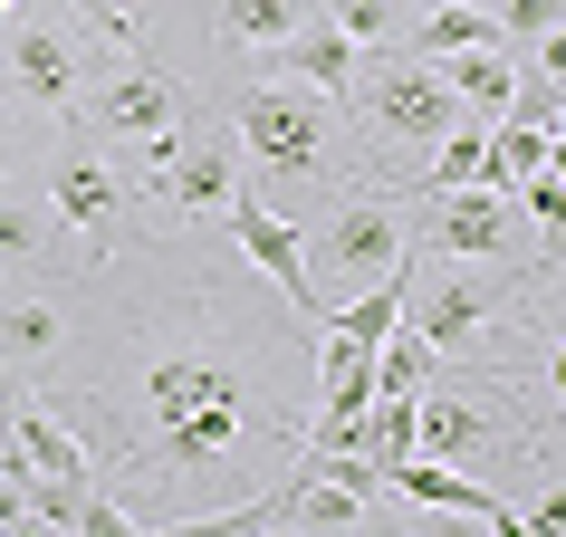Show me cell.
Segmentation results:
<instances>
[{
    "mask_svg": "<svg viewBox=\"0 0 566 537\" xmlns=\"http://www.w3.org/2000/svg\"><path fill=\"white\" fill-rule=\"evenodd\" d=\"M67 268H77V240H67L59 202L0 182V278H67Z\"/></svg>",
    "mask_w": 566,
    "mask_h": 537,
    "instance_id": "cell-10",
    "label": "cell"
},
{
    "mask_svg": "<svg viewBox=\"0 0 566 537\" xmlns=\"http://www.w3.org/2000/svg\"><path fill=\"white\" fill-rule=\"evenodd\" d=\"M0 10H10V0H0Z\"/></svg>",
    "mask_w": 566,
    "mask_h": 537,
    "instance_id": "cell-22",
    "label": "cell"
},
{
    "mask_svg": "<svg viewBox=\"0 0 566 537\" xmlns=\"http://www.w3.org/2000/svg\"><path fill=\"white\" fill-rule=\"evenodd\" d=\"M327 20L356 39V49H403V10H394V0H327Z\"/></svg>",
    "mask_w": 566,
    "mask_h": 537,
    "instance_id": "cell-18",
    "label": "cell"
},
{
    "mask_svg": "<svg viewBox=\"0 0 566 537\" xmlns=\"http://www.w3.org/2000/svg\"><path fill=\"white\" fill-rule=\"evenodd\" d=\"M67 10H87V30L106 39L116 59H145V49H154V39H145V20H135L125 0H67Z\"/></svg>",
    "mask_w": 566,
    "mask_h": 537,
    "instance_id": "cell-19",
    "label": "cell"
},
{
    "mask_svg": "<svg viewBox=\"0 0 566 537\" xmlns=\"http://www.w3.org/2000/svg\"><path fill=\"white\" fill-rule=\"evenodd\" d=\"M307 240V288H317V307H336L346 288H375L403 250H413V192L403 182H336L327 211H317V231Z\"/></svg>",
    "mask_w": 566,
    "mask_h": 537,
    "instance_id": "cell-3",
    "label": "cell"
},
{
    "mask_svg": "<svg viewBox=\"0 0 566 537\" xmlns=\"http://www.w3.org/2000/svg\"><path fill=\"white\" fill-rule=\"evenodd\" d=\"M221 231H231V250L260 268V278H269L289 307H298L307 327H327V307H317V288H307V240H298V221H289V211H269L260 192L240 182L231 202H221Z\"/></svg>",
    "mask_w": 566,
    "mask_h": 537,
    "instance_id": "cell-9",
    "label": "cell"
},
{
    "mask_svg": "<svg viewBox=\"0 0 566 537\" xmlns=\"http://www.w3.org/2000/svg\"><path fill=\"white\" fill-rule=\"evenodd\" d=\"M231 135L240 154L260 164L269 182H298V192H336V182H356L365 164V135L346 125V106H336L327 87H307V77H250V87H231Z\"/></svg>",
    "mask_w": 566,
    "mask_h": 537,
    "instance_id": "cell-2",
    "label": "cell"
},
{
    "mask_svg": "<svg viewBox=\"0 0 566 537\" xmlns=\"http://www.w3.org/2000/svg\"><path fill=\"white\" fill-rule=\"evenodd\" d=\"M67 346V298H59V278H30L20 298H0V375H49Z\"/></svg>",
    "mask_w": 566,
    "mask_h": 537,
    "instance_id": "cell-11",
    "label": "cell"
},
{
    "mask_svg": "<svg viewBox=\"0 0 566 537\" xmlns=\"http://www.w3.org/2000/svg\"><path fill=\"white\" fill-rule=\"evenodd\" d=\"M432 375H442V356H432V346H422V336L403 327V317H394V327H385V346H375V393H422Z\"/></svg>",
    "mask_w": 566,
    "mask_h": 537,
    "instance_id": "cell-16",
    "label": "cell"
},
{
    "mask_svg": "<svg viewBox=\"0 0 566 537\" xmlns=\"http://www.w3.org/2000/svg\"><path fill=\"white\" fill-rule=\"evenodd\" d=\"M403 192H413V250L422 260H509L518 250V211L490 182H451V192L403 182Z\"/></svg>",
    "mask_w": 566,
    "mask_h": 537,
    "instance_id": "cell-7",
    "label": "cell"
},
{
    "mask_svg": "<svg viewBox=\"0 0 566 537\" xmlns=\"http://www.w3.org/2000/svg\"><path fill=\"white\" fill-rule=\"evenodd\" d=\"M432 67L451 77V96H461L471 125H500L509 87H518V59H509V49H461V59H432Z\"/></svg>",
    "mask_w": 566,
    "mask_h": 537,
    "instance_id": "cell-14",
    "label": "cell"
},
{
    "mask_svg": "<svg viewBox=\"0 0 566 537\" xmlns=\"http://www.w3.org/2000/svg\"><path fill=\"white\" fill-rule=\"evenodd\" d=\"M20 154H30V145H20V125H10V116H0V182H10V173H20Z\"/></svg>",
    "mask_w": 566,
    "mask_h": 537,
    "instance_id": "cell-21",
    "label": "cell"
},
{
    "mask_svg": "<svg viewBox=\"0 0 566 537\" xmlns=\"http://www.w3.org/2000/svg\"><path fill=\"white\" fill-rule=\"evenodd\" d=\"M279 59H289V77H307V87H327V96H336L346 77H356V59H365V49H356L346 30H336L327 10H307V20H298V39H289Z\"/></svg>",
    "mask_w": 566,
    "mask_h": 537,
    "instance_id": "cell-15",
    "label": "cell"
},
{
    "mask_svg": "<svg viewBox=\"0 0 566 537\" xmlns=\"http://www.w3.org/2000/svg\"><path fill=\"white\" fill-rule=\"evenodd\" d=\"M537 164H557V135H537V125H490V192H509L518 173H537Z\"/></svg>",
    "mask_w": 566,
    "mask_h": 537,
    "instance_id": "cell-17",
    "label": "cell"
},
{
    "mask_svg": "<svg viewBox=\"0 0 566 537\" xmlns=\"http://www.w3.org/2000/svg\"><path fill=\"white\" fill-rule=\"evenodd\" d=\"M336 106H346V125L365 135V154H432L451 125H461L451 77L432 59H413V49H365L356 77L336 87Z\"/></svg>",
    "mask_w": 566,
    "mask_h": 537,
    "instance_id": "cell-4",
    "label": "cell"
},
{
    "mask_svg": "<svg viewBox=\"0 0 566 537\" xmlns=\"http://www.w3.org/2000/svg\"><path fill=\"white\" fill-rule=\"evenodd\" d=\"M231 192H240L231 125H182L174 154H164V164L145 173V211H164V221H192V231H211Z\"/></svg>",
    "mask_w": 566,
    "mask_h": 537,
    "instance_id": "cell-8",
    "label": "cell"
},
{
    "mask_svg": "<svg viewBox=\"0 0 566 537\" xmlns=\"http://www.w3.org/2000/svg\"><path fill=\"white\" fill-rule=\"evenodd\" d=\"M67 346L39 403L87 442L125 528H221L298 461L317 413V327L231 240L174 221L59 278Z\"/></svg>",
    "mask_w": 566,
    "mask_h": 537,
    "instance_id": "cell-1",
    "label": "cell"
},
{
    "mask_svg": "<svg viewBox=\"0 0 566 537\" xmlns=\"http://www.w3.org/2000/svg\"><path fill=\"white\" fill-rule=\"evenodd\" d=\"M307 10H327V0H211V49L221 59H279L289 39H298Z\"/></svg>",
    "mask_w": 566,
    "mask_h": 537,
    "instance_id": "cell-13",
    "label": "cell"
},
{
    "mask_svg": "<svg viewBox=\"0 0 566 537\" xmlns=\"http://www.w3.org/2000/svg\"><path fill=\"white\" fill-rule=\"evenodd\" d=\"M0 87L20 96L30 116H77V96L96 87V30H77L67 10H20L0 20Z\"/></svg>",
    "mask_w": 566,
    "mask_h": 537,
    "instance_id": "cell-6",
    "label": "cell"
},
{
    "mask_svg": "<svg viewBox=\"0 0 566 537\" xmlns=\"http://www.w3.org/2000/svg\"><path fill=\"white\" fill-rule=\"evenodd\" d=\"M49 202H59L67 240H77V260H106V250H125V240H145V231H154L145 182L125 173V164L96 145V135H77V125H67V145L49 154Z\"/></svg>",
    "mask_w": 566,
    "mask_h": 537,
    "instance_id": "cell-5",
    "label": "cell"
},
{
    "mask_svg": "<svg viewBox=\"0 0 566 537\" xmlns=\"http://www.w3.org/2000/svg\"><path fill=\"white\" fill-rule=\"evenodd\" d=\"M518 202H528V221H537V231H566V173H557V164L518 173Z\"/></svg>",
    "mask_w": 566,
    "mask_h": 537,
    "instance_id": "cell-20",
    "label": "cell"
},
{
    "mask_svg": "<svg viewBox=\"0 0 566 537\" xmlns=\"http://www.w3.org/2000/svg\"><path fill=\"white\" fill-rule=\"evenodd\" d=\"M385 489H403V499H422V508H451V518H480V528H500V537H528V508H509V499H490L471 471H451V461H394L385 471Z\"/></svg>",
    "mask_w": 566,
    "mask_h": 537,
    "instance_id": "cell-12",
    "label": "cell"
}]
</instances>
